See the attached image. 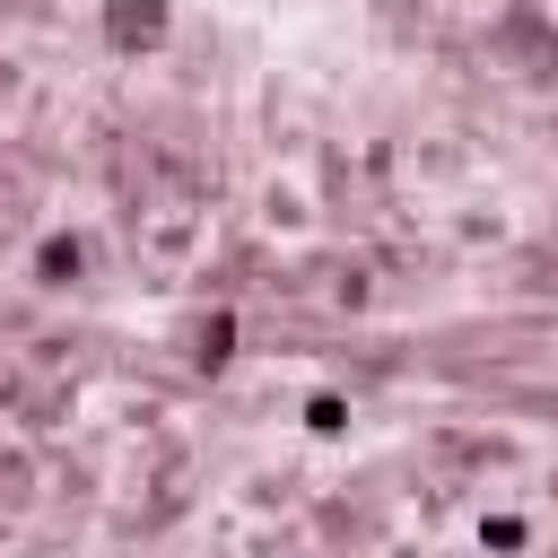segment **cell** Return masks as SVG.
Listing matches in <instances>:
<instances>
[{
	"label": "cell",
	"mask_w": 558,
	"mask_h": 558,
	"mask_svg": "<svg viewBox=\"0 0 558 558\" xmlns=\"http://www.w3.org/2000/svg\"><path fill=\"white\" fill-rule=\"evenodd\" d=\"M166 26H174V9H166V0H105V44H122V52L166 44Z\"/></svg>",
	"instance_id": "cell-1"
},
{
	"label": "cell",
	"mask_w": 558,
	"mask_h": 558,
	"mask_svg": "<svg viewBox=\"0 0 558 558\" xmlns=\"http://www.w3.org/2000/svg\"><path fill=\"white\" fill-rule=\"evenodd\" d=\"M78 262H87V253H78V235H52V244L35 253V279H44V288H70V279H78Z\"/></svg>",
	"instance_id": "cell-2"
},
{
	"label": "cell",
	"mask_w": 558,
	"mask_h": 558,
	"mask_svg": "<svg viewBox=\"0 0 558 558\" xmlns=\"http://www.w3.org/2000/svg\"><path fill=\"white\" fill-rule=\"evenodd\" d=\"M192 357H201V366H227V357H235V314H209V323L192 331Z\"/></svg>",
	"instance_id": "cell-3"
},
{
	"label": "cell",
	"mask_w": 558,
	"mask_h": 558,
	"mask_svg": "<svg viewBox=\"0 0 558 558\" xmlns=\"http://www.w3.org/2000/svg\"><path fill=\"white\" fill-rule=\"evenodd\" d=\"M305 427H314V436H340V427H349V401H340V392H314V401H305Z\"/></svg>",
	"instance_id": "cell-4"
},
{
	"label": "cell",
	"mask_w": 558,
	"mask_h": 558,
	"mask_svg": "<svg viewBox=\"0 0 558 558\" xmlns=\"http://www.w3.org/2000/svg\"><path fill=\"white\" fill-rule=\"evenodd\" d=\"M480 541H488V549H523V523H514V514H497V523H480Z\"/></svg>",
	"instance_id": "cell-5"
}]
</instances>
